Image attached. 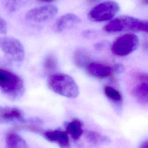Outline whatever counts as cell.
Here are the masks:
<instances>
[{"label": "cell", "mask_w": 148, "mask_h": 148, "mask_svg": "<svg viewBox=\"0 0 148 148\" xmlns=\"http://www.w3.org/2000/svg\"><path fill=\"white\" fill-rule=\"evenodd\" d=\"M7 32V23L6 21L0 17V34H5Z\"/></svg>", "instance_id": "ffe728a7"}, {"label": "cell", "mask_w": 148, "mask_h": 148, "mask_svg": "<svg viewBox=\"0 0 148 148\" xmlns=\"http://www.w3.org/2000/svg\"><path fill=\"white\" fill-rule=\"evenodd\" d=\"M87 71L91 76L97 78H105L110 76L113 71L110 66L98 63L91 62L86 66Z\"/></svg>", "instance_id": "30bf717a"}, {"label": "cell", "mask_w": 148, "mask_h": 148, "mask_svg": "<svg viewBox=\"0 0 148 148\" xmlns=\"http://www.w3.org/2000/svg\"><path fill=\"white\" fill-rule=\"evenodd\" d=\"M113 71H115L117 72H121V71L123 70V68L121 65L119 64V65H116L113 68Z\"/></svg>", "instance_id": "7402d4cb"}, {"label": "cell", "mask_w": 148, "mask_h": 148, "mask_svg": "<svg viewBox=\"0 0 148 148\" xmlns=\"http://www.w3.org/2000/svg\"><path fill=\"white\" fill-rule=\"evenodd\" d=\"M139 31H142L148 33V20H140Z\"/></svg>", "instance_id": "44dd1931"}, {"label": "cell", "mask_w": 148, "mask_h": 148, "mask_svg": "<svg viewBox=\"0 0 148 148\" xmlns=\"http://www.w3.org/2000/svg\"><path fill=\"white\" fill-rule=\"evenodd\" d=\"M38 2H43V3H49V2H51L55 0H37Z\"/></svg>", "instance_id": "cb8c5ba5"}, {"label": "cell", "mask_w": 148, "mask_h": 148, "mask_svg": "<svg viewBox=\"0 0 148 148\" xmlns=\"http://www.w3.org/2000/svg\"><path fill=\"white\" fill-rule=\"evenodd\" d=\"M143 47H145V49L148 50V41H147V42H146V43L144 44V46H143Z\"/></svg>", "instance_id": "484cf974"}, {"label": "cell", "mask_w": 148, "mask_h": 148, "mask_svg": "<svg viewBox=\"0 0 148 148\" xmlns=\"http://www.w3.org/2000/svg\"><path fill=\"white\" fill-rule=\"evenodd\" d=\"M0 90L8 98L16 99L21 97L24 92L23 81L15 73L0 69Z\"/></svg>", "instance_id": "7a4b0ae2"}, {"label": "cell", "mask_w": 148, "mask_h": 148, "mask_svg": "<svg viewBox=\"0 0 148 148\" xmlns=\"http://www.w3.org/2000/svg\"><path fill=\"white\" fill-rule=\"evenodd\" d=\"M140 147L141 148H148V139L144 141L142 143H141Z\"/></svg>", "instance_id": "603a6c76"}, {"label": "cell", "mask_w": 148, "mask_h": 148, "mask_svg": "<svg viewBox=\"0 0 148 148\" xmlns=\"http://www.w3.org/2000/svg\"><path fill=\"white\" fill-rule=\"evenodd\" d=\"M132 94L139 103H148V83L140 82L133 88Z\"/></svg>", "instance_id": "4fadbf2b"}, {"label": "cell", "mask_w": 148, "mask_h": 148, "mask_svg": "<svg viewBox=\"0 0 148 148\" xmlns=\"http://www.w3.org/2000/svg\"><path fill=\"white\" fill-rule=\"evenodd\" d=\"M139 44V39L136 35L125 34L114 41L112 45V51L117 56H126L136 50Z\"/></svg>", "instance_id": "3957f363"}, {"label": "cell", "mask_w": 148, "mask_h": 148, "mask_svg": "<svg viewBox=\"0 0 148 148\" xmlns=\"http://www.w3.org/2000/svg\"><path fill=\"white\" fill-rule=\"evenodd\" d=\"M0 50L15 62H21L24 58V48L17 39L13 37L0 38Z\"/></svg>", "instance_id": "277c9868"}, {"label": "cell", "mask_w": 148, "mask_h": 148, "mask_svg": "<svg viewBox=\"0 0 148 148\" xmlns=\"http://www.w3.org/2000/svg\"><path fill=\"white\" fill-rule=\"evenodd\" d=\"M57 66L56 58L53 55H48L44 61V68L47 72L55 71Z\"/></svg>", "instance_id": "ac0fdd59"}, {"label": "cell", "mask_w": 148, "mask_h": 148, "mask_svg": "<svg viewBox=\"0 0 148 148\" xmlns=\"http://www.w3.org/2000/svg\"><path fill=\"white\" fill-rule=\"evenodd\" d=\"M103 91L105 95L110 101L116 102H121L122 100V96L121 93L116 89L111 86H105L103 88Z\"/></svg>", "instance_id": "2e32d148"}, {"label": "cell", "mask_w": 148, "mask_h": 148, "mask_svg": "<svg viewBox=\"0 0 148 148\" xmlns=\"http://www.w3.org/2000/svg\"><path fill=\"white\" fill-rule=\"evenodd\" d=\"M67 133L74 140H78L83 134V125L80 120L75 119L65 124Z\"/></svg>", "instance_id": "8fae6325"}, {"label": "cell", "mask_w": 148, "mask_h": 148, "mask_svg": "<svg viewBox=\"0 0 148 148\" xmlns=\"http://www.w3.org/2000/svg\"><path fill=\"white\" fill-rule=\"evenodd\" d=\"M73 59L75 65L79 68L87 66L89 64L90 54L87 50L83 47L76 49L74 53Z\"/></svg>", "instance_id": "5bb4252c"}, {"label": "cell", "mask_w": 148, "mask_h": 148, "mask_svg": "<svg viewBox=\"0 0 148 148\" xmlns=\"http://www.w3.org/2000/svg\"><path fill=\"white\" fill-rule=\"evenodd\" d=\"M48 87L53 92L61 96L76 98L79 94V87L71 76L62 73L50 75L47 80Z\"/></svg>", "instance_id": "6da1fadb"}, {"label": "cell", "mask_w": 148, "mask_h": 148, "mask_svg": "<svg viewBox=\"0 0 148 148\" xmlns=\"http://www.w3.org/2000/svg\"><path fill=\"white\" fill-rule=\"evenodd\" d=\"M86 138L90 143L94 144L107 143L109 141L106 136L94 131H88L86 134Z\"/></svg>", "instance_id": "e0dca14e"}, {"label": "cell", "mask_w": 148, "mask_h": 148, "mask_svg": "<svg viewBox=\"0 0 148 148\" xmlns=\"http://www.w3.org/2000/svg\"><path fill=\"white\" fill-rule=\"evenodd\" d=\"M136 78L140 82L148 83V73H145V72L139 73L136 75Z\"/></svg>", "instance_id": "d6986e66"}, {"label": "cell", "mask_w": 148, "mask_h": 148, "mask_svg": "<svg viewBox=\"0 0 148 148\" xmlns=\"http://www.w3.org/2000/svg\"><path fill=\"white\" fill-rule=\"evenodd\" d=\"M119 6L113 1H106L97 5L91 9L88 17L92 21L102 22L111 19L117 13Z\"/></svg>", "instance_id": "5b68a950"}, {"label": "cell", "mask_w": 148, "mask_h": 148, "mask_svg": "<svg viewBox=\"0 0 148 148\" xmlns=\"http://www.w3.org/2000/svg\"><path fill=\"white\" fill-rule=\"evenodd\" d=\"M80 22V18L73 14L67 13L59 17L54 25V29L56 32H62L71 28Z\"/></svg>", "instance_id": "ba28073f"}, {"label": "cell", "mask_w": 148, "mask_h": 148, "mask_svg": "<svg viewBox=\"0 0 148 148\" xmlns=\"http://www.w3.org/2000/svg\"><path fill=\"white\" fill-rule=\"evenodd\" d=\"M23 120V113L18 108L0 107V123H9Z\"/></svg>", "instance_id": "9c48e42d"}, {"label": "cell", "mask_w": 148, "mask_h": 148, "mask_svg": "<svg viewBox=\"0 0 148 148\" xmlns=\"http://www.w3.org/2000/svg\"><path fill=\"white\" fill-rule=\"evenodd\" d=\"M141 3L145 5H148V0H142Z\"/></svg>", "instance_id": "d4e9b609"}, {"label": "cell", "mask_w": 148, "mask_h": 148, "mask_svg": "<svg viewBox=\"0 0 148 148\" xmlns=\"http://www.w3.org/2000/svg\"><path fill=\"white\" fill-rule=\"evenodd\" d=\"M43 136L49 142L56 143L61 147H70L69 139L67 132L61 130H50L44 132Z\"/></svg>", "instance_id": "52a82bcc"}, {"label": "cell", "mask_w": 148, "mask_h": 148, "mask_svg": "<svg viewBox=\"0 0 148 148\" xmlns=\"http://www.w3.org/2000/svg\"><path fill=\"white\" fill-rule=\"evenodd\" d=\"M31 0H2L4 8L9 12L18 10L26 5Z\"/></svg>", "instance_id": "9a60e30c"}, {"label": "cell", "mask_w": 148, "mask_h": 148, "mask_svg": "<svg viewBox=\"0 0 148 148\" xmlns=\"http://www.w3.org/2000/svg\"><path fill=\"white\" fill-rule=\"evenodd\" d=\"M6 146L8 148H26L28 147L25 140L18 134L10 132L5 137Z\"/></svg>", "instance_id": "7c38bea8"}, {"label": "cell", "mask_w": 148, "mask_h": 148, "mask_svg": "<svg viewBox=\"0 0 148 148\" xmlns=\"http://www.w3.org/2000/svg\"><path fill=\"white\" fill-rule=\"evenodd\" d=\"M97 1H99V0H87L88 2L89 3H92L95 2Z\"/></svg>", "instance_id": "4316f807"}, {"label": "cell", "mask_w": 148, "mask_h": 148, "mask_svg": "<svg viewBox=\"0 0 148 148\" xmlns=\"http://www.w3.org/2000/svg\"><path fill=\"white\" fill-rule=\"evenodd\" d=\"M57 10L55 6L50 5L37 7L28 10L25 14V18L32 22L43 23L54 17Z\"/></svg>", "instance_id": "8992f818"}]
</instances>
